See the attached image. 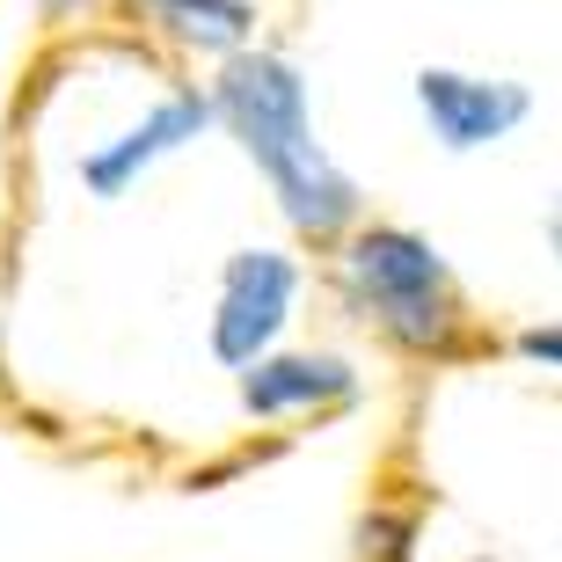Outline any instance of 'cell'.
Returning <instances> with one entry per match:
<instances>
[{
    "mask_svg": "<svg viewBox=\"0 0 562 562\" xmlns=\"http://www.w3.org/2000/svg\"><path fill=\"white\" fill-rule=\"evenodd\" d=\"M541 234H548V256H555V271H562V198H548V220H541Z\"/></svg>",
    "mask_w": 562,
    "mask_h": 562,
    "instance_id": "cell-8",
    "label": "cell"
},
{
    "mask_svg": "<svg viewBox=\"0 0 562 562\" xmlns=\"http://www.w3.org/2000/svg\"><path fill=\"white\" fill-rule=\"evenodd\" d=\"M212 110H220V132H227L249 168L271 183L278 212H285L292 234H307L322 249H336L344 234L366 220V190L329 146L314 139V95L307 74L271 52V44H249L234 59L212 66Z\"/></svg>",
    "mask_w": 562,
    "mask_h": 562,
    "instance_id": "cell-1",
    "label": "cell"
},
{
    "mask_svg": "<svg viewBox=\"0 0 562 562\" xmlns=\"http://www.w3.org/2000/svg\"><path fill=\"white\" fill-rule=\"evenodd\" d=\"M512 351H519L526 366H548V373H562V322H526V329L512 336Z\"/></svg>",
    "mask_w": 562,
    "mask_h": 562,
    "instance_id": "cell-7",
    "label": "cell"
},
{
    "mask_svg": "<svg viewBox=\"0 0 562 562\" xmlns=\"http://www.w3.org/2000/svg\"><path fill=\"white\" fill-rule=\"evenodd\" d=\"M468 562H497V555H468Z\"/></svg>",
    "mask_w": 562,
    "mask_h": 562,
    "instance_id": "cell-9",
    "label": "cell"
},
{
    "mask_svg": "<svg viewBox=\"0 0 562 562\" xmlns=\"http://www.w3.org/2000/svg\"><path fill=\"white\" fill-rule=\"evenodd\" d=\"M417 117L431 132L438 154H482V146H504L512 132L533 117V88L504 81V74H468V66H424L417 81Z\"/></svg>",
    "mask_w": 562,
    "mask_h": 562,
    "instance_id": "cell-4",
    "label": "cell"
},
{
    "mask_svg": "<svg viewBox=\"0 0 562 562\" xmlns=\"http://www.w3.org/2000/svg\"><path fill=\"white\" fill-rule=\"evenodd\" d=\"M424 512L417 504H373L358 519V562H417Z\"/></svg>",
    "mask_w": 562,
    "mask_h": 562,
    "instance_id": "cell-6",
    "label": "cell"
},
{
    "mask_svg": "<svg viewBox=\"0 0 562 562\" xmlns=\"http://www.w3.org/2000/svg\"><path fill=\"white\" fill-rule=\"evenodd\" d=\"M307 271L285 249H234L220 263V292H212V358L227 373H249L256 358L278 351V336L292 322Z\"/></svg>",
    "mask_w": 562,
    "mask_h": 562,
    "instance_id": "cell-3",
    "label": "cell"
},
{
    "mask_svg": "<svg viewBox=\"0 0 562 562\" xmlns=\"http://www.w3.org/2000/svg\"><path fill=\"white\" fill-rule=\"evenodd\" d=\"M336 292H344V307L395 358L460 366V358L482 351V329H475V314H468V292H460L453 263L417 227L358 220L336 241Z\"/></svg>",
    "mask_w": 562,
    "mask_h": 562,
    "instance_id": "cell-2",
    "label": "cell"
},
{
    "mask_svg": "<svg viewBox=\"0 0 562 562\" xmlns=\"http://www.w3.org/2000/svg\"><path fill=\"white\" fill-rule=\"evenodd\" d=\"M358 395H366V380H358L351 358H336V351H271L241 373V409L263 424L351 409Z\"/></svg>",
    "mask_w": 562,
    "mask_h": 562,
    "instance_id": "cell-5",
    "label": "cell"
}]
</instances>
